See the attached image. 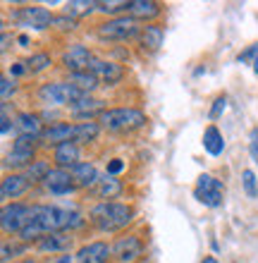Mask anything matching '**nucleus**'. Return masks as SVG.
Returning <instances> with one entry per match:
<instances>
[{"instance_id":"nucleus-1","label":"nucleus","mask_w":258,"mask_h":263,"mask_svg":"<svg viewBox=\"0 0 258 263\" xmlns=\"http://www.w3.org/2000/svg\"><path fill=\"white\" fill-rule=\"evenodd\" d=\"M134 211L127 203H115V201H103L91 208L89 220L96 225L101 232H117L132 222Z\"/></svg>"},{"instance_id":"nucleus-2","label":"nucleus","mask_w":258,"mask_h":263,"mask_svg":"<svg viewBox=\"0 0 258 263\" xmlns=\"http://www.w3.org/2000/svg\"><path fill=\"white\" fill-rule=\"evenodd\" d=\"M98 125L108 132H134L146 125V115L136 108H112L101 112Z\"/></svg>"},{"instance_id":"nucleus-3","label":"nucleus","mask_w":258,"mask_h":263,"mask_svg":"<svg viewBox=\"0 0 258 263\" xmlns=\"http://www.w3.org/2000/svg\"><path fill=\"white\" fill-rule=\"evenodd\" d=\"M86 93L72 86L70 82H53V84H43L38 89V98L48 105H74L77 101H82Z\"/></svg>"},{"instance_id":"nucleus-4","label":"nucleus","mask_w":258,"mask_h":263,"mask_svg":"<svg viewBox=\"0 0 258 263\" xmlns=\"http://www.w3.org/2000/svg\"><path fill=\"white\" fill-rule=\"evenodd\" d=\"M139 34V22L134 17H112V20L103 22L98 27V36L101 39H108V41H127V39H134Z\"/></svg>"},{"instance_id":"nucleus-5","label":"nucleus","mask_w":258,"mask_h":263,"mask_svg":"<svg viewBox=\"0 0 258 263\" xmlns=\"http://www.w3.org/2000/svg\"><path fill=\"white\" fill-rule=\"evenodd\" d=\"M194 196L201 201L203 206L217 208V206H223V201H225V187H223V182L215 180L213 175L203 173L201 177L196 180Z\"/></svg>"},{"instance_id":"nucleus-6","label":"nucleus","mask_w":258,"mask_h":263,"mask_svg":"<svg viewBox=\"0 0 258 263\" xmlns=\"http://www.w3.org/2000/svg\"><path fill=\"white\" fill-rule=\"evenodd\" d=\"M29 213H31V206H24V203H7V206L3 208V215H0V225H3L5 232H17V235H19L22 230L27 228Z\"/></svg>"},{"instance_id":"nucleus-7","label":"nucleus","mask_w":258,"mask_h":263,"mask_svg":"<svg viewBox=\"0 0 258 263\" xmlns=\"http://www.w3.org/2000/svg\"><path fill=\"white\" fill-rule=\"evenodd\" d=\"M34 163V139L31 137H17L10 153L5 158L7 167H29Z\"/></svg>"},{"instance_id":"nucleus-8","label":"nucleus","mask_w":258,"mask_h":263,"mask_svg":"<svg viewBox=\"0 0 258 263\" xmlns=\"http://www.w3.org/2000/svg\"><path fill=\"white\" fill-rule=\"evenodd\" d=\"M43 187H46V192H48V194H53V196L70 194L72 189H74L72 173H70V170H65V167H50L48 177L43 180Z\"/></svg>"},{"instance_id":"nucleus-9","label":"nucleus","mask_w":258,"mask_h":263,"mask_svg":"<svg viewBox=\"0 0 258 263\" xmlns=\"http://www.w3.org/2000/svg\"><path fill=\"white\" fill-rule=\"evenodd\" d=\"M93 60H96L93 53H91L86 46H82V43L70 46V50H65V55H63V65L70 69V72H86Z\"/></svg>"},{"instance_id":"nucleus-10","label":"nucleus","mask_w":258,"mask_h":263,"mask_svg":"<svg viewBox=\"0 0 258 263\" xmlns=\"http://www.w3.org/2000/svg\"><path fill=\"white\" fill-rule=\"evenodd\" d=\"M17 22L22 27H31V29H48L55 17L46 10V7H22L17 12Z\"/></svg>"},{"instance_id":"nucleus-11","label":"nucleus","mask_w":258,"mask_h":263,"mask_svg":"<svg viewBox=\"0 0 258 263\" xmlns=\"http://www.w3.org/2000/svg\"><path fill=\"white\" fill-rule=\"evenodd\" d=\"M91 74H96L98 82H105V84H117L122 77H125V69L122 65L117 63H108V60H93L89 67Z\"/></svg>"},{"instance_id":"nucleus-12","label":"nucleus","mask_w":258,"mask_h":263,"mask_svg":"<svg viewBox=\"0 0 258 263\" xmlns=\"http://www.w3.org/2000/svg\"><path fill=\"white\" fill-rule=\"evenodd\" d=\"M29 184L31 182L27 180V175H17V173L7 175V177H3V184H0V199L3 201L17 199V196H22L27 192Z\"/></svg>"},{"instance_id":"nucleus-13","label":"nucleus","mask_w":258,"mask_h":263,"mask_svg":"<svg viewBox=\"0 0 258 263\" xmlns=\"http://www.w3.org/2000/svg\"><path fill=\"white\" fill-rule=\"evenodd\" d=\"M74 134H77V125H70V122H57V125L48 127L43 132V141H48L53 146L67 144V141H74Z\"/></svg>"},{"instance_id":"nucleus-14","label":"nucleus","mask_w":258,"mask_h":263,"mask_svg":"<svg viewBox=\"0 0 258 263\" xmlns=\"http://www.w3.org/2000/svg\"><path fill=\"white\" fill-rule=\"evenodd\" d=\"M108 258H110V247L105 242H91L77 254L79 263H108Z\"/></svg>"},{"instance_id":"nucleus-15","label":"nucleus","mask_w":258,"mask_h":263,"mask_svg":"<svg viewBox=\"0 0 258 263\" xmlns=\"http://www.w3.org/2000/svg\"><path fill=\"white\" fill-rule=\"evenodd\" d=\"M14 127H17V132H19V137H43L41 129V118L38 115H31V112H19L17 115V120H14Z\"/></svg>"},{"instance_id":"nucleus-16","label":"nucleus","mask_w":258,"mask_h":263,"mask_svg":"<svg viewBox=\"0 0 258 263\" xmlns=\"http://www.w3.org/2000/svg\"><path fill=\"white\" fill-rule=\"evenodd\" d=\"M53 160L57 163V167H74L79 163V144L74 141H67V144H60L55 146V151H53Z\"/></svg>"},{"instance_id":"nucleus-17","label":"nucleus","mask_w":258,"mask_h":263,"mask_svg":"<svg viewBox=\"0 0 258 263\" xmlns=\"http://www.w3.org/2000/svg\"><path fill=\"white\" fill-rule=\"evenodd\" d=\"M129 17H134V20H153V17H158L161 14V5L158 3H153V0H129Z\"/></svg>"},{"instance_id":"nucleus-18","label":"nucleus","mask_w":258,"mask_h":263,"mask_svg":"<svg viewBox=\"0 0 258 263\" xmlns=\"http://www.w3.org/2000/svg\"><path fill=\"white\" fill-rule=\"evenodd\" d=\"M72 173V180H74V184H79V187H93V184H98V170L93 163H77V165L70 170Z\"/></svg>"},{"instance_id":"nucleus-19","label":"nucleus","mask_w":258,"mask_h":263,"mask_svg":"<svg viewBox=\"0 0 258 263\" xmlns=\"http://www.w3.org/2000/svg\"><path fill=\"white\" fill-rule=\"evenodd\" d=\"M203 148L210 153V156H220L225 151V139H223V132L217 129L215 125L206 127L203 132Z\"/></svg>"},{"instance_id":"nucleus-20","label":"nucleus","mask_w":258,"mask_h":263,"mask_svg":"<svg viewBox=\"0 0 258 263\" xmlns=\"http://www.w3.org/2000/svg\"><path fill=\"white\" fill-rule=\"evenodd\" d=\"M115 254L120 256V261H134L136 256H141V242L136 239V237H127V239H120L117 244H115Z\"/></svg>"},{"instance_id":"nucleus-21","label":"nucleus","mask_w":258,"mask_h":263,"mask_svg":"<svg viewBox=\"0 0 258 263\" xmlns=\"http://www.w3.org/2000/svg\"><path fill=\"white\" fill-rule=\"evenodd\" d=\"M70 244H72V237H65L63 232H55V235H46L43 239H38V251L55 254V251H65Z\"/></svg>"},{"instance_id":"nucleus-22","label":"nucleus","mask_w":258,"mask_h":263,"mask_svg":"<svg viewBox=\"0 0 258 263\" xmlns=\"http://www.w3.org/2000/svg\"><path fill=\"white\" fill-rule=\"evenodd\" d=\"M101 108H103V103H101V101H96V98H91L89 93H86V96L82 98V101H77L74 105H70V112L74 115V118H84V120H89L91 115H93L96 110H101ZM101 112H103V110H101Z\"/></svg>"},{"instance_id":"nucleus-23","label":"nucleus","mask_w":258,"mask_h":263,"mask_svg":"<svg viewBox=\"0 0 258 263\" xmlns=\"http://www.w3.org/2000/svg\"><path fill=\"white\" fill-rule=\"evenodd\" d=\"M163 39H165V31H163V27H158V24H148V27H144V31H141V46L148 50L161 48Z\"/></svg>"},{"instance_id":"nucleus-24","label":"nucleus","mask_w":258,"mask_h":263,"mask_svg":"<svg viewBox=\"0 0 258 263\" xmlns=\"http://www.w3.org/2000/svg\"><path fill=\"white\" fill-rule=\"evenodd\" d=\"M67 82H70L72 86H77L82 93H89V91H93L98 86L96 74H91L89 69H86V72H70V79H67Z\"/></svg>"},{"instance_id":"nucleus-25","label":"nucleus","mask_w":258,"mask_h":263,"mask_svg":"<svg viewBox=\"0 0 258 263\" xmlns=\"http://www.w3.org/2000/svg\"><path fill=\"white\" fill-rule=\"evenodd\" d=\"M93 10H98V3H93V0H70V3L65 5V14L72 17V20L91 14Z\"/></svg>"},{"instance_id":"nucleus-26","label":"nucleus","mask_w":258,"mask_h":263,"mask_svg":"<svg viewBox=\"0 0 258 263\" xmlns=\"http://www.w3.org/2000/svg\"><path fill=\"white\" fill-rule=\"evenodd\" d=\"M122 192V182L115 180V177H105V180L98 182V187H96V194L101 196V199H115V196Z\"/></svg>"},{"instance_id":"nucleus-27","label":"nucleus","mask_w":258,"mask_h":263,"mask_svg":"<svg viewBox=\"0 0 258 263\" xmlns=\"http://www.w3.org/2000/svg\"><path fill=\"white\" fill-rule=\"evenodd\" d=\"M101 125L98 122H79L77 125V134H74V144H89L98 137Z\"/></svg>"},{"instance_id":"nucleus-28","label":"nucleus","mask_w":258,"mask_h":263,"mask_svg":"<svg viewBox=\"0 0 258 263\" xmlns=\"http://www.w3.org/2000/svg\"><path fill=\"white\" fill-rule=\"evenodd\" d=\"M50 173V165L46 160H34L31 165L27 167V180L29 182H43Z\"/></svg>"},{"instance_id":"nucleus-29","label":"nucleus","mask_w":258,"mask_h":263,"mask_svg":"<svg viewBox=\"0 0 258 263\" xmlns=\"http://www.w3.org/2000/svg\"><path fill=\"white\" fill-rule=\"evenodd\" d=\"M24 65H27L29 72H43V69L50 67V55L48 53H34Z\"/></svg>"},{"instance_id":"nucleus-30","label":"nucleus","mask_w":258,"mask_h":263,"mask_svg":"<svg viewBox=\"0 0 258 263\" xmlns=\"http://www.w3.org/2000/svg\"><path fill=\"white\" fill-rule=\"evenodd\" d=\"M98 10L101 12H110V14H115V12H122V10H129V3L127 0H103V3H98Z\"/></svg>"},{"instance_id":"nucleus-31","label":"nucleus","mask_w":258,"mask_h":263,"mask_svg":"<svg viewBox=\"0 0 258 263\" xmlns=\"http://www.w3.org/2000/svg\"><path fill=\"white\" fill-rule=\"evenodd\" d=\"M242 182H244V192L251 199H256L258 196V182H256V175H253V170H244L242 173Z\"/></svg>"},{"instance_id":"nucleus-32","label":"nucleus","mask_w":258,"mask_h":263,"mask_svg":"<svg viewBox=\"0 0 258 263\" xmlns=\"http://www.w3.org/2000/svg\"><path fill=\"white\" fill-rule=\"evenodd\" d=\"M225 108H227V96H217L215 101H213V108H210L208 118H210V120H217V118H220V115L225 112Z\"/></svg>"},{"instance_id":"nucleus-33","label":"nucleus","mask_w":258,"mask_h":263,"mask_svg":"<svg viewBox=\"0 0 258 263\" xmlns=\"http://www.w3.org/2000/svg\"><path fill=\"white\" fill-rule=\"evenodd\" d=\"M12 93H14V82H10L7 77H3V79H0V98L7 101Z\"/></svg>"},{"instance_id":"nucleus-34","label":"nucleus","mask_w":258,"mask_h":263,"mask_svg":"<svg viewBox=\"0 0 258 263\" xmlns=\"http://www.w3.org/2000/svg\"><path fill=\"white\" fill-rule=\"evenodd\" d=\"M249 151H251V158L258 163V127H253L249 134Z\"/></svg>"},{"instance_id":"nucleus-35","label":"nucleus","mask_w":258,"mask_h":263,"mask_svg":"<svg viewBox=\"0 0 258 263\" xmlns=\"http://www.w3.org/2000/svg\"><path fill=\"white\" fill-rule=\"evenodd\" d=\"M122 170H125V163H122V160L120 158H112L110 163H108V175H117V173H122Z\"/></svg>"},{"instance_id":"nucleus-36","label":"nucleus","mask_w":258,"mask_h":263,"mask_svg":"<svg viewBox=\"0 0 258 263\" xmlns=\"http://www.w3.org/2000/svg\"><path fill=\"white\" fill-rule=\"evenodd\" d=\"M19 251H24V247H17V244H3V258H10V254H19Z\"/></svg>"},{"instance_id":"nucleus-37","label":"nucleus","mask_w":258,"mask_h":263,"mask_svg":"<svg viewBox=\"0 0 258 263\" xmlns=\"http://www.w3.org/2000/svg\"><path fill=\"white\" fill-rule=\"evenodd\" d=\"M256 58H258V46H251L246 53H242V55H239V60H242V63H249V60H253V63H256Z\"/></svg>"},{"instance_id":"nucleus-38","label":"nucleus","mask_w":258,"mask_h":263,"mask_svg":"<svg viewBox=\"0 0 258 263\" xmlns=\"http://www.w3.org/2000/svg\"><path fill=\"white\" fill-rule=\"evenodd\" d=\"M53 24H57V27L60 29H74V24H77V22L72 20H67V17H55V22H53Z\"/></svg>"},{"instance_id":"nucleus-39","label":"nucleus","mask_w":258,"mask_h":263,"mask_svg":"<svg viewBox=\"0 0 258 263\" xmlns=\"http://www.w3.org/2000/svg\"><path fill=\"white\" fill-rule=\"evenodd\" d=\"M10 127H12V120H10V115H7V112H3V125H0V132H3V134H7V132H10Z\"/></svg>"},{"instance_id":"nucleus-40","label":"nucleus","mask_w":258,"mask_h":263,"mask_svg":"<svg viewBox=\"0 0 258 263\" xmlns=\"http://www.w3.org/2000/svg\"><path fill=\"white\" fill-rule=\"evenodd\" d=\"M24 69H27V65H24V63H17V65H12V67H10V74L17 77V74H22Z\"/></svg>"},{"instance_id":"nucleus-41","label":"nucleus","mask_w":258,"mask_h":263,"mask_svg":"<svg viewBox=\"0 0 258 263\" xmlns=\"http://www.w3.org/2000/svg\"><path fill=\"white\" fill-rule=\"evenodd\" d=\"M55 263H72V256H70V254H67V256H63V258H57V261Z\"/></svg>"},{"instance_id":"nucleus-42","label":"nucleus","mask_w":258,"mask_h":263,"mask_svg":"<svg viewBox=\"0 0 258 263\" xmlns=\"http://www.w3.org/2000/svg\"><path fill=\"white\" fill-rule=\"evenodd\" d=\"M203 263H217V261L213 256H208V258H203Z\"/></svg>"},{"instance_id":"nucleus-43","label":"nucleus","mask_w":258,"mask_h":263,"mask_svg":"<svg viewBox=\"0 0 258 263\" xmlns=\"http://www.w3.org/2000/svg\"><path fill=\"white\" fill-rule=\"evenodd\" d=\"M253 69H256V74H258V58H256V63H253Z\"/></svg>"},{"instance_id":"nucleus-44","label":"nucleus","mask_w":258,"mask_h":263,"mask_svg":"<svg viewBox=\"0 0 258 263\" xmlns=\"http://www.w3.org/2000/svg\"><path fill=\"white\" fill-rule=\"evenodd\" d=\"M22 263H36V261H22Z\"/></svg>"}]
</instances>
